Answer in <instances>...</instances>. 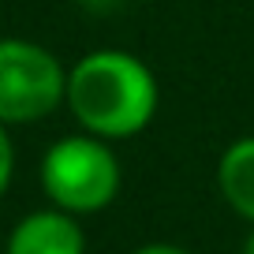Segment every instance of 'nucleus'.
Returning a JSON list of instances; mask_svg holds the SVG:
<instances>
[{
	"label": "nucleus",
	"mask_w": 254,
	"mask_h": 254,
	"mask_svg": "<svg viewBox=\"0 0 254 254\" xmlns=\"http://www.w3.org/2000/svg\"><path fill=\"white\" fill-rule=\"evenodd\" d=\"M217 187L232 213L254 224V135L228 142V150L217 161Z\"/></svg>",
	"instance_id": "39448f33"
},
{
	"label": "nucleus",
	"mask_w": 254,
	"mask_h": 254,
	"mask_svg": "<svg viewBox=\"0 0 254 254\" xmlns=\"http://www.w3.org/2000/svg\"><path fill=\"white\" fill-rule=\"evenodd\" d=\"M239 254H254V224H251V232L243 236V247H239Z\"/></svg>",
	"instance_id": "1a4fd4ad"
},
{
	"label": "nucleus",
	"mask_w": 254,
	"mask_h": 254,
	"mask_svg": "<svg viewBox=\"0 0 254 254\" xmlns=\"http://www.w3.org/2000/svg\"><path fill=\"white\" fill-rule=\"evenodd\" d=\"M38 180L49 206L86 217V213H101L116 202L124 172H120V157L112 153L109 138L79 131V135L56 138L45 150Z\"/></svg>",
	"instance_id": "f03ea898"
},
{
	"label": "nucleus",
	"mask_w": 254,
	"mask_h": 254,
	"mask_svg": "<svg viewBox=\"0 0 254 254\" xmlns=\"http://www.w3.org/2000/svg\"><path fill=\"white\" fill-rule=\"evenodd\" d=\"M86 15H97V19H105V15H116V11H124L131 0H75Z\"/></svg>",
	"instance_id": "0eeeda50"
},
{
	"label": "nucleus",
	"mask_w": 254,
	"mask_h": 254,
	"mask_svg": "<svg viewBox=\"0 0 254 254\" xmlns=\"http://www.w3.org/2000/svg\"><path fill=\"white\" fill-rule=\"evenodd\" d=\"M4 254H86V236L67 209H34L8 232Z\"/></svg>",
	"instance_id": "20e7f679"
},
{
	"label": "nucleus",
	"mask_w": 254,
	"mask_h": 254,
	"mask_svg": "<svg viewBox=\"0 0 254 254\" xmlns=\"http://www.w3.org/2000/svg\"><path fill=\"white\" fill-rule=\"evenodd\" d=\"M67 97V67L30 38H0V124L23 127L53 116Z\"/></svg>",
	"instance_id": "7ed1b4c3"
},
{
	"label": "nucleus",
	"mask_w": 254,
	"mask_h": 254,
	"mask_svg": "<svg viewBox=\"0 0 254 254\" xmlns=\"http://www.w3.org/2000/svg\"><path fill=\"white\" fill-rule=\"evenodd\" d=\"M11 176H15V146H11L8 124H0V198L11 187Z\"/></svg>",
	"instance_id": "423d86ee"
},
{
	"label": "nucleus",
	"mask_w": 254,
	"mask_h": 254,
	"mask_svg": "<svg viewBox=\"0 0 254 254\" xmlns=\"http://www.w3.org/2000/svg\"><path fill=\"white\" fill-rule=\"evenodd\" d=\"M131 254H190V251H183V247H176V243H146V247H138V251H131Z\"/></svg>",
	"instance_id": "6e6552de"
},
{
	"label": "nucleus",
	"mask_w": 254,
	"mask_h": 254,
	"mask_svg": "<svg viewBox=\"0 0 254 254\" xmlns=\"http://www.w3.org/2000/svg\"><path fill=\"white\" fill-rule=\"evenodd\" d=\"M64 109L79 131L97 138H135L153 124L161 109V86L150 64L127 49H94L67 67Z\"/></svg>",
	"instance_id": "f257e3e1"
}]
</instances>
